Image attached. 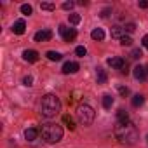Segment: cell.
I'll list each match as a JSON object with an SVG mask.
<instances>
[{"mask_svg": "<svg viewBox=\"0 0 148 148\" xmlns=\"http://www.w3.org/2000/svg\"><path fill=\"white\" fill-rule=\"evenodd\" d=\"M113 132H115V138L124 145H134L139 139V132L131 120L129 122H117Z\"/></svg>", "mask_w": 148, "mask_h": 148, "instance_id": "6da1fadb", "label": "cell"}, {"mask_svg": "<svg viewBox=\"0 0 148 148\" xmlns=\"http://www.w3.org/2000/svg\"><path fill=\"white\" fill-rule=\"evenodd\" d=\"M40 112H42V115L47 117V119L56 117V115L61 112L59 98H56L54 94H45V96L42 98V103H40Z\"/></svg>", "mask_w": 148, "mask_h": 148, "instance_id": "7a4b0ae2", "label": "cell"}, {"mask_svg": "<svg viewBox=\"0 0 148 148\" xmlns=\"http://www.w3.org/2000/svg\"><path fill=\"white\" fill-rule=\"evenodd\" d=\"M40 134L47 143H58L63 139V129L58 124H44Z\"/></svg>", "mask_w": 148, "mask_h": 148, "instance_id": "3957f363", "label": "cell"}, {"mask_svg": "<svg viewBox=\"0 0 148 148\" xmlns=\"http://www.w3.org/2000/svg\"><path fill=\"white\" fill-rule=\"evenodd\" d=\"M94 117H96V112L91 105H79L77 108V119L82 125H91L94 122Z\"/></svg>", "mask_w": 148, "mask_h": 148, "instance_id": "277c9868", "label": "cell"}, {"mask_svg": "<svg viewBox=\"0 0 148 148\" xmlns=\"http://www.w3.org/2000/svg\"><path fill=\"white\" fill-rule=\"evenodd\" d=\"M59 33H61V37L66 42H73V40H75V37H77V32L73 30V28H68L66 25H59Z\"/></svg>", "mask_w": 148, "mask_h": 148, "instance_id": "5b68a950", "label": "cell"}, {"mask_svg": "<svg viewBox=\"0 0 148 148\" xmlns=\"http://www.w3.org/2000/svg\"><path fill=\"white\" fill-rule=\"evenodd\" d=\"M146 73H148V70H146L143 64H136V66L132 68V75H134L136 80H145V79H146Z\"/></svg>", "mask_w": 148, "mask_h": 148, "instance_id": "8992f818", "label": "cell"}, {"mask_svg": "<svg viewBox=\"0 0 148 148\" xmlns=\"http://www.w3.org/2000/svg\"><path fill=\"white\" fill-rule=\"evenodd\" d=\"M106 63H108V66H112V68H115V70H122V68L125 66V61H124L122 58H119V56L108 58V59H106Z\"/></svg>", "mask_w": 148, "mask_h": 148, "instance_id": "52a82bcc", "label": "cell"}, {"mask_svg": "<svg viewBox=\"0 0 148 148\" xmlns=\"http://www.w3.org/2000/svg\"><path fill=\"white\" fill-rule=\"evenodd\" d=\"M79 63H75V61H68V63H64L63 64V68H61V71L64 73V75H68V73H77L79 71Z\"/></svg>", "mask_w": 148, "mask_h": 148, "instance_id": "ba28073f", "label": "cell"}, {"mask_svg": "<svg viewBox=\"0 0 148 148\" xmlns=\"http://www.w3.org/2000/svg\"><path fill=\"white\" fill-rule=\"evenodd\" d=\"M33 38H35V42H47V40L52 38V32L51 30H40V32L35 33Z\"/></svg>", "mask_w": 148, "mask_h": 148, "instance_id": "9c48e42d", "label": "cell"}, {"mask_svg": "<svg viewBox=\"0 0 148 148\" xmlns=\"http://www.w3.org/2000/svg\"><path fill=\"white\" fill-rule=\"evenodd\" d=\"M23 59L28 61V63H37L38 61V52L33 51V49H26V51H23Z\"/></svg>", "mask_w": 148, "mask_h": 148, "instance_id": "30bf717a", "label": "cell"}, {"mask_svg": "<svg viewBox=\"0 0 148 148\" xmlns=\"http://www.w3.org/2000/svg\"><path fill=\"white\" fill-rule=\"evenodd\" d=\"M12 32H14L16 35H23V33L26 32V23H25V19H18V21L12 25Z\"/></svg>", "mask_w": 148, "mask_h": 148, "instance_id": "8fae6325", "label": "cell"}, {"mask_svg": "<svg viewBox=\"0 0 148 148\" xmlns=\"http://www.w3.org/2000/svg\"><path fill=\"white\" fill-rule=\"evenodd\" d=\"M124 37H125V30H124L122 26H113V28H112V38L120 40V38H124Z\"/></svg>", "mask_w": 148, "mask_h": 148, "instance_id": "7c38bea8", "label": "cell"}, {"mask_svg": "<svg viewBox=\"0 0 148 148\" xmlns=\"http://www.w3.org/2000/svg\"><path fill=\"white\" fill-rule=\"evenodd\" d=\"M96 79H98V84H106L108 82V75H106V71L103 68L96 70Z\"/></svg>", "mask_w": 148, "mask_h": 148, "instance_id": "4fadbf2b", "label": "cell"}, {"mask_svg": "<svg viewBox=\"0 0 148 148\" xmlns=\"http://www.w3.org/2000/svg\"><path fill=\"white\" fill-rule=\"evenodd\" d=\"M37 136H38V131H37L35 127H28V129L25 131V138H26L28 141H35Z\"/></svg>", "mask_w": 148, "mask_h": 148, "instance_id": "5bb4252c", "label": "cell"}, {"mask_svg": "<svg viewBox=\"0 0 148 148\" xmlns=\"http://www.w3.org/2000/svg\"><path fill=\"white\" fill-rule=\"evenodd\" d=\"M91 37H92V40H98V42H101V40L105 38V32H103L101 28H94V30L91 32Z\"/></svg>", "mask_w": 148, "mask_h": 148, "instance_id": "9a60e30c", "label": "cell"}, {"mask_svg": "<svg viewBox=\"0 0 148 148\" xmlns=\"http://www.w3.org/2000/svg\"><path fill=\"white\" fill-rule=\"evenodd\" d=\"M117 122H129V113L125 110H119L117 112Z\"/></svg>", "mask_w": 148, "mask_h": 148, "instance_id": "2e32d148", "label": "cell"}, {"mask_svg": "<svg viewBox=\"0 0 148 148\" xmlns=\"http://www.w3.org/2000/svg\"><path fill=\"white\" fill-rule=\"evenodd\" d=\"M63 122H64V125H66L70 131L75 129V122H73V119H71L70 115H63Z\"/></svg>", "mask_w": 148, "mask_h": 148, "instance_id": "e0dca14e", "label": "cell"}, {"mask_svg": "<svg viewBox=\"0 0 148 148\" xmlns=\"http://www.w3.org/2000/svg\"><path fill=\"white\" fill-rule=\"evenodd\" d=\"M68 23H70V25H79V23H80V14H77V12L68 14Z\"/></svg>", "mask_w": 148, "mask_h": 148, "instance_id": "ac0fdd59", "label": "cell"}, {"mask_svg": "<svg viewBox=\"0 0 148 148\" xmlns=\"http://www.w3.org/2000/svg\"><path fill=\"white\" fill-rule=\"evenodd\" d=\"M143 103H145V96H143V94H136V96L132 98V106H134V108L141 106Z\"/></svg>", "mask_w": 148, "mask_h": 148, "instance_id": "d6986e66", "label": "cell"}, {"mask_svg": "<svg viewBox=\"0 0 148 148\" xmlns=\"http://www.w3.org/2000/svg\"><path fill=\"white\" fill-rule=\"evenodd\" d=\"M103 106H105L106 110H110V108L113 106V98H112L110 94H105V96H103Z\"/></svg>", "mask_w": 148, "mask_h": 148, "instance_id": "ffe728a7", "label": "cell"}, {"mask_svg": "<svg viewBox=\"0 0 148 148\" xmlns=\"http://www.w3.org/2000/svg\"><path fill=\"white\" fill-rule=\"evenodd\" d=\"M45 56H47L51 61H59V59L63 58V54H61V52H56V51H49Z\"/></svg>", "mask_w": 148, "mask_h": 148, "instance_id": "44dd1931", "label": "cell"}, {"mask_svg": "<svg viewBox=\"0 0 148 148\" xmlns=\"http://www.w3.org/2000/svg\"><path fill=\"white\" fill-rule=\"evenodd\" d=\"M40 9H42V11H54L56 5H54L52 2H42V4H40Z\"/></svg>", "mask_w": 148, "mask_h": 148, "instance_id": "7402d4cb", "label": "cell"}, {"mask_svg": "<svg viewBox=\"0 0 148 148\" xmlns=\"http://www.w3.org/2000/svg\"><path fill=\"white\" fill-rule=\"evenodd\" d=\"M21 12H23L25 16H30V14L33 12V9H32V5H28V4H23V5H21Z\"/></svg>", "mask_w": 148, "mask_h": 148, "instance_id": "603a6c76", "label": "cell"}, {"mask_svg": "<svg viewBox=\"0 0 148 148\" xmlns=\"http://www.w3.org/2000/svg\"><path fill=\"white\" fill-rule=\"evenodd\" d=\"M120 44H122V45H124V47H131V45H132V38H131V37H127V35H125V37H124V38H120Z\"/></svg>", "mask_w": 148, "mask_h": 148, "instance_id": "cb8c5ba5", "label": "cell"}, {"mask_svg": "<svg viewBox=\"0 0 148 148\" xmlns=\"http://www.w3.org/2000/svg\"><path fill=\"white\" fill-rule=\"evenodd\" d=\"M75 54H77V56H80V58H84V56L87 54V49H86L84 45H79V47L75 49Z\"/></svg>", "mask_w": 148, "mask_h": 148, "instance_id": "d4e9b609", "label": "cell"}, {"mask_svg": "<svg viewBox=\"0 0 148 148\" xmlns=\"http://www.w3.org/2000/svg\"><path fill=\"white\" fill-rule=\"evenodd\" d=\"M124 30H125L127 33H132V32L136 30V25H134V23H125V26H124Z\"/></svg>", "mask_w": 148, "mask_h": 148, "instance_id": "484cf974", "label": "cell"}, {"mask_svg": "<svg viewBox=\"0 0 148 148\" xmlns=\"http://www.w3.org/2000/svg\"><path fill=\"white\" fill-rule=\"evenodd\" d=\"M143 54H141V49H132V52H131V58H134V59H139Z\"/></svg>", "mask_w": 148, "mask_h": 148, "instance_id": "4316f807", "label": "cell"}, {"mask_svg": "<svg viewBox=\"0 0 148 148\" xmlns=\"http://www.w3.org/2000/svg\"><path fill=\"white\" fill-rule=\"evenodd\" d=\"M23 84H25L26 87H30V86L33 84V77H32V75H28V77H25V79H23Z\"/></svg>", "mask_w": 148, "mask_h": 148, "instance_id": "83f0119b", "label": "cell"}, {"mask_svg": "<svg viewBox=\"0 0 148 148\" xmlns=\"http://www.w3.org/2000/svg\"><path fill=\"white\" fill-rule=\"evenodd\" d=\"M61 7H63L64 11H71L73 7H75V4H73V2H64V4H63Z\"/></svg>", "mask_w": 148, "mask_h": 148, "instance_id": "f1b7e54d", "label": "cell"}, {"mask_svg": "<svg viewBox=\"0 0 148 148\" xmlns=\"http://www.w3.org/2000/svg\"><path fill=\"white\" fill-rule=\"evenodd\" d=\"M110 12H112V7H106V9H103V11H101V14H99V16H101V18H108V16H110Z\"/></svg>", "mask_w": 148, "mask_h": 148, "instance_id": "f546056e", "label": "cell"}, {"mask_svg": "<svg viewBox=\"0 0 148 148\" xmlns=\"http://www.w3.org/2000/svg\"><path fill=\"white\" fill-rule=\"evenodd\" d=\"M119 92H120V96H124V98H125V96L129 94V89H127V87H124V86H120V87H119Z\"/></svg>", "mask_w": 148, "mask_h": 148, "instance_id": "4dcf8cb0", "label": "cell"}, {"mask_svg": "<svg viewBox=\"0 0 148 148\" xmlns=\"http://www.w3.org/2000/svg\"><path fill=\"white\" fill-rule=\"evenodd\" d=\"M138 5H139V7H143V9H146V7H148V2H146V0H141Z\"/></svg>", "mask_w": 148, "mask_h": 148, "instance_id": "1f68e13d", "label": "cell"}, {"mask_svg": "<svg viewBox=\"0 0 148 148\" xmlns=\"http://www.w3.org/2000/svg\"><path fill=\"white\" fill-rule=\"evenodd\" d=\"M143 47H146V49H148V35H145V37H143Z\"/></svg>", "mask_w": 148, "mask_h": 148, "instance_id": "d6a6232c", "label": "cell"}, {"mask_svg": "<svg viewBox=\"0 0 148 148\" xmlns=\"http://www.w3.org/2000/svg\"><path fill=\"white\" fill-rule=\"evenodd\" d=\"M146 139H148V136H146Z\"/></svg>", "mask_w": 148, "mask_h": 148, "instance_id": "836d02e7", "label": "cell"}]
</instances>
